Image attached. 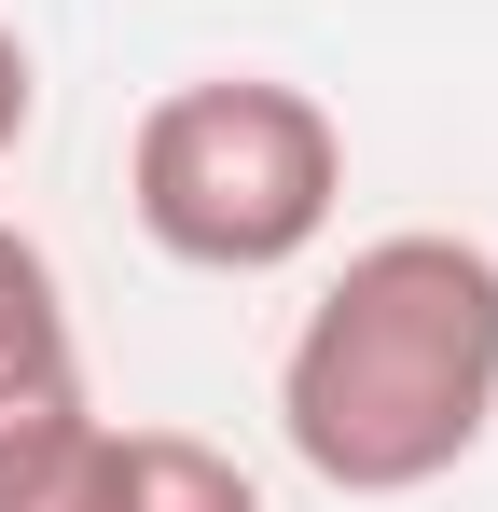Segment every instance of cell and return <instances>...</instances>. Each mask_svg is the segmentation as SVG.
I'll return each mask as SVG.
<instances>
[{
  "mask_svg": "<svg viewBox=\"0 0 498 512\" xmlns=\"http://www.w3.org/2000/svg\"><path fill=\"white\" fill-rule=\"evenodd\" d=\"M498 429V250L485 236H360L277 346V443L332 499H415Z\"/></svg>",
  "mask_w": 498,
  "mask_h": 512,
  "instance_id": "cell-1",
  "label": "cell"
},
{
  "mask_svg": "<svg viewBox=\"0 0 498 512\" xmlns=\"http://www.w3.org/2000/svg\"><path fill=\"white\" fill-rule=\"evenodd\" d=\"M125 208L194 277H291L346 208V125L277 70H194L139 111Z\"/></svg>",
  "mask_w": 498,
  "mask_h": 512,
  "instance_id": "cell-2",
  "label": "cell"
},
{
  "mask_svg": "<svg viewBox=\"0 0 498 512\" xmlns=\"http://www.w3.org/2000/svg\"><path fill=\"white\" fill-rule=\"evenodd\" d=\"M0 512H125V416L42 402L0 429Z\"/></svg>",
  "mask_w": 498,
  "mask_h": 512,
  "instance_id": "cell-3",
  "label": "cell"
},
{
  "mask_svg": "<svg viewBox=\"0 0 498 512\" xmlns=\"http://www.w3.org/2000/svg\"><path fill=\"white\" fill-rule=\"evenodd\" d=\"M42 402H83V333H70V291H56V250L0 222V429L42 416Z\"/></svg>",
  "mask_w": 498,
  "mask_h": 512,
  "instance_id": "cell-4",
  "label": "cell"
},
{
  "mask_svg": "<svg viewBox=\"0 0 498 512\" xmlns=\"http://www.w3.org/2000/svg\"><path fill=\"white\" fill-rule=\"evenodd\" d=\"M125 512H263V485L194 429H125Z\"/></svg>",
  "mask_w": 498,
  "mask_h": 512,
  "instance_id": "cell-5",
  "label": "cell"
},
{
  "mask_svg": "<svg viewBox=\"0 0 498 512\" xmlns=\"http://www.w3.org/2000/svg\"><path fill=\"white\" fill-rule=\"evenodd\" d=\"M28 125H42V70H28V42H14V14H0V167L28 153Z\"/></svg>",
  "mask_w": 498,
  "mask_h": 512,
  "instance_id": "cell-6",
  "label": "cell"
}]
</instances>
